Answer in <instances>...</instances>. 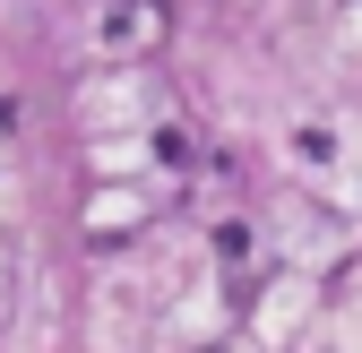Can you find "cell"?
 <instances>
[{
  "label": "cell",
  "mask_w": 362,
  "mask_h": 353,
  "mask_svg": "<svg viewBox=\"0 0 362 353\" xmlns=\"http://www.w3.org/2000/svg\"><path fill=\"white\" fill-rule=\"evenodd\" d=\"M156 35V9L139 0V9H121V18H104V43H147Z\"/></svg>",
  "instance_id": "cell-1"
}]
</instances>
